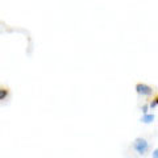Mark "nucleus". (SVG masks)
Here are the masks:
<instances>
[{"label":"nucleus","mask_w":158,"mask_h":158,"mask_svg":"<svg viewBox=\"0 0 158 158\" xmlns=\"http://www.w3.org/2000/svg\"><path fill=\"white\" fill-rule=\"evenodd\" d=\"M133 149H135L138 154L144 156L145 153L148 152V149H149V142H148L145 138L138 137V138H136V140L133 141Z\"/></svg>","instance_id":"1"},{"label":"nucleus","mask_w":158,"mask_h":158,"mask_svg":"<svg viewBox=\"0 0 158 158\" xmlns=\"http://www.w3.org/2000/svg\"><path fill=\"white\" fill-rule=\"evenodd\" d=\"M136 91H137V94H140V95L149 96L153 94V88L148 85H144V83H138V85H136Z\"/></svg>","instance_id":"2"},{"label":"nucleus","mask_w":158,"mask_h":158,"mask_svg":"<svg viewBox=\"0 0 158 158\" xmlns=\"http://www.w3.org/2000/svg\"><path fill=\"white\" fill-rule=\"evenodd\" d=\"M154 118H156L154 115H148V113H146V115H144V117L141 118V121L145 123V124H150V123L154 121Z\"/></svg>","instance_id":"3"},{"label":"nucleus","mask_w":158,"mask_h":158,"mask_svg":"<svg viewBox=\"0 0 158 158\" xmlns=\"http://www.w3.org/2000/svg\"><path fill=\"white\" fill-rule=\"evenodd\" d=\"M8 96V88H3V87H0V102L4 100Z\"/></svg>","instance_id":"4"},{"label":"nucleus","mask_w":158,"mask_h":158,"mask_svg":"<svg viewBox=\"0 0 158 158\" xmlns=\"http://www.w3.org/2000/svg\"><path fill=\"white\" fill-rule=\"evenodd\" d=\"M157 104H158V102H157V98H154V99H153V100L150 102L149 107H150V108H157Z\"/></svg>","instance_id":"5"},{"label":"nucleus","mask_w":158,"mask_h":158,"mask_svg":"<svg viewBox=\"0 0 158 158\" xmlns=\"http://www.w3.org/2000/svg\"><path fill=\"white\" fill-rule=\"evenodd\" d=\"M148 108H149V106H148V104H144V106H142V108H141V110H142V113H144V115H146V112H148Z\"/></svg>","instance_id":"6"},{"label":"nucleus","mask_w":158,"mask_h":158,"mask_svg":"<svg viewBox=\"0 0 158 158\" xmlns=\"http://www.w3.org/2000/svg\"><path fill=\"white\" fill-rule=\"evenodd\" d=\"M152 157H153V158H158V149H154V150H153Z\"/></svg>","instance_id":"7"}]
</instances>
